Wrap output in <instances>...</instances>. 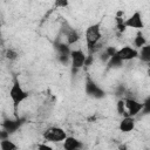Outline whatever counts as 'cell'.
Segmentation results:
<instances>
[{"mask_svg":"<svg viewBox=\"0 0 150 150\" xmlns=\"http://www.w3.org/2000/svg\"><path fill=\"white\" fill-rule=\"evenodd\" d=\"M84 39H86V45H87V50L88 55H94L95 52L100 48V41L102 39V33H101V23H94L88 26L84 33Z\"/></svg>","mask_w":150,"mask_h":150,"instance_id":"cell-1","label":"cell"},{"mask_svg":"<svg viewBox=\"0 0 150 150\" xmlns=\"http://www.w3.org/2000/svg\"><path fill=\"white\" fill-rule=\"evenodd\" d=\"M28 96H29V94L22 88V86L19 82V80L18 79H14L13 82H12V86L9 88V97H11V101L13 103V108H14V112L15 114L18 112L19 105L25 100H27Z\"/></svg>","mask_w":150,"mask_h":150,"instance_id":"cell-2","label":"cell"},{"mask_svg":"<svg viewBox=\"0 0 150 150\" xmlns=\"http://www.w3.org/2000/svg\"><path fill=\"white\" fill-rule=\"evenodd\" d=\"M42 137L47 142H50V143H60V142H63L68 137V135L64 131V129H62L60 127H49V128H47L43 131Z\"/></svg>","mask_w":150,"mask_h":150,"instance_id":"cell-3","label":"cell"},{"mask_svg":"<svg viewBox=\"0 0 150 150\" xmlns=\"http://www.w3.org/2000/svg\"><path fill=\"white\" fill-rule=\"evenodd\" d=\"M84 90H86V94L93 98H102L104 97L105 93L104 90L90 77V76H87L86 79V83H84Z\"/></svg>","mask_w":150,"mask_h":150,"instance_id":"cell-4","label":"cell"},{"mask_svg":"<svg viewBox=\"0 0 150 150\" xmlns=\"http://www.w3.org/2000/svg\"><path fill=\"white\" fill-rule=\"evenodd\" d=\"M87 55L83 53L82 49H73L70 53V64L73 70H79L86 66Z\"/></svg>","mask_w":150,"mask_h":150,"instance_id":"cell-5","label":"cell"},{"mask_svg":"<svg viewBox=\"0 0 150 150\" xmlns=\"http://www.w3.org/2000/svg\"><path fill=\"white\" fill-rule=\"evenodd\" d=\"M124 23L127 28H134L137 30H142L144 28V21L142 18V13L139 11L134 12L128 19H125Z\"/></svg>","mask_w":150,"mask_h":150,"instance_id":"cell-6","label":"cell"},{"mask_svg":"<svg viewBox=\"0 0 150 150\" xmlns=\"http://www.w3.org/2000/svg\"><path fill=\"white\" fill-rule=\"evenodd\" d=\"M124 102H125V108H127L128 115L130 117H135L136 115H138L139 112L143 111V107H144L143 102H138L134 97H124Z\"/></svg>","mask_w":150,"mask_h":150,"instance_id":"cell-7","label":"cell"},{"mask_svg":"<svg viewBox=\"0 0 150 150\" xmlns=\"http://www.w3.org/2000/svg\"><path fill=\"white\" fill-rule=\"evenodd\" d=\"M117 55L123 62H125L138 57V50L131 46H123L122 48L117 49Z\"/></svg>","mask_w":150,"mask_h":150,"instance_id":"cell-8","label":"cell"},{"mask_svg":"<svg viewBox=\"0 0 150 150\" xmlns=\"http://www.w3.org/2000/svg\"><path fill=\"white\" fill-rule=\"evenodd\" d=\"M22 123H23V120L22 118H19V117L16 120H7V121H5L2 123V128H4L5 131H7L11 135V134L15 132L21 127Z\"/></svg>","mask_w":150,"mask_h":150,"instance_id":"cell-9","label":"cell"},{"mask_svg":"<svg viewBox=\"0 0 150 150\" xmlns=\"http://www.w3.org/2000/svg\"><path fill=\"white\" fill-rule=\"evenodd\" d=\"M62 146H63V150H80V149H82L83 143L73 136H68L63 141Z\"/></svg>","mask_w":150,"mask_h":150,"instance_id":"cell-10","label":"cell"},{"mask_svg":"<svg viewBox=\"0 0 150 150\" xmlns=\"http://www.w3.org/2000/svg\"><path fill=\"white\" fill-rule=\"evenodd\" d=\"M135 124H136L135 117H130V116H128V117H122L118 128H120V130H121L122 132H125V134H127V132H131V131L135 129Z\"/></svg>","mask_w":150,"mask_h":150,"instance_id":"cell-11","label":"cell"},{"mask_svg":"<svg viewBox=\"0 0 150 150\" xmlns=\"http://www.w3.org/2000/svg\"><path fill=\"white\" fill-rule=\"evenodd\" d=\"M66 40H67V45H69V46H73V45H75V43H77L79 41H80V39H81V35H80V33L76 30V29H74V28H68L67 30H66Z\"/></svg>","mask_w":150,"mask_h":150,"instance_id":"cell-12","label":"cell"},{"mask_svg":"<svg viewBox=\"0 0 150 150\" xmlns=\"http://www.w3.org/2000/svg\"><path fill=\"white\" fill-rule=\"evenodd\" d=\"M56 50L59 56H70V53L73 49H70V46L66 42H57L56 43Z\"/></svg>","mask_w":150,"mask_h":150,"instance_id":"cell-13","label":"cell"},{"mask_svg":"<svg viewBox=\"0 0 150 150\" xmlns=\"http://www.w3.org/2000/svg\"><path fill=\"white\" fill-rule=\"evenodd\" d=\"M138 57L142 62L150 63V45H145L138 50Z\"/></svg>","mask_w":150,"mask_h":150,"instance_id":"cell-14","label":"cell"},{"mask_svg":"<svg viewBox=\"0 0 150 150\" xmlns=\"http://www.w3.org/2000/svg\"><path fill=\"white\" fill-rule=\"evenodd\" d=\"M145 45H146V39H145V36L143 35L142 30H138L137 34H136V36L134 38V46H135V48L141 49V48L144 47Z\"/></svg>","mask_w":150,"mask_h":150,"instance_id":"cell-15","label":"cell"},{"mask_svg":"<svg viewBox=\"0 0 150 150\" xmlns=\"http://www.w3.org/2000/svg\"><path fill=\"white\" fill-rule=\"evenodd\" d=\"M0 148H1V150H19L18 145L13 141H11L9 138L1 139L0 141Z\"/></svg>","mask_w":150,"mask_h":150,"instance_id":"cell-16","label":"cell"},{"mask_svg":"<svg viewBox=\"0 0 150 150\" xmlns=\"http://www.w3.org/2000/svg\"><path fill=\"white\" fill-rule=\"evenodd\" d=\"M116 109H117V112L122 116V117H128V111H127V108H125V102H124V98H118L117 101V104H116Z\"/></svg>","mask_w":150,"mask_h":150,"instance_id":"cell-17","label":"cell"},{"mask_svg":"<svg viewBox=\"0 0 150 150\" xmlns=\"http://www.w3.org/2000/svg\"><path fill=\"white\" fill-rule=\"evenodd\" d=\"M107 63H108V67H109V68H118V67H121V66L123 64V61L118 57V55H117V53H116L114 56H111V57L109 59V61H108Z\"/></svg>","mask_w":150,"mask_h":150,"instance_id":"cell-18","label":"cell"},{"mask_svg":"<svg viewBox=\"0 0 150 150\" xmlns=\"http://www.w3.org/2000/svg\"><path fill=\"white\" fill-rule=\"evenodd\" d=\"M5 57L7 60H9V61H14V60H16L19 57V53L14 48H7L5 50Z\"/></svg>","mask_w":150,"mask_h":150,"instance_id":"cell-19","label":"cell"},{"mask_svg":"<svg viewBox=\"0 0 150 150\" xmlns=\"http://www.w3.org/2000/svg\"><path fill=\"white\" fill-rule=\"evenodd\" d=\"M143 114H150V95L143 101Z\"/></svg>","mask_w":150,"mask_h":150,"instance_id":"cell-20","label":"cell"},{"mask_svg":"<svg viewBox=\"0 0 150 150\" xmlns=\"http://www.w3.org/2000/svg\"><path fill=\"white\" fill-rule=\"evenodd\" d=\"M103 52H104V53L107 54V56L110 59L111 56H114V55L117 53V49H116L115 47H107V48H105Z\"/></svg>","mask_w":150,"mask_h":150,"instance_id":"cell-21","label":"cell"},{"mask_svg":"<svg viewBox=\"0 0 150 150\" xmlns=\"http://www.w3.org/2000/svg\"><path fill=\"white\" fill-rule=\"evenodd\" d=\"M38 150H54L50 145H48L47 143H40L38 145Z\"/></svg>","mask_w":150,"mask_h":150,"instance_id":"cell-22","label":"cell"},{"mask_svg":"<svg viewBox=\"0 0 150 150\" xmlns=\"http://www.w3.org/2000/svg\"><path fill=\"white\" fill-rule=\"evenodd\" d=\"M55 6L56 7H67L68 6V2L67 1H56L55 2Z\"/></svg>","mask_w":150,"mask_h":150,"instance_id":"cell-23","label":"cell"},{"mask_svg":"<svg viewBox=\"0 0 150 150\" xmlns=\"http://www.w3.org/2000/svg\"><path fill=\"white\" fill-rule=\"evenodd\" d=\"M120 150H125V145H120Z\"/></svg>","mask_w":150,"mask_h":150,"instance_id":"cell-24","label":"cell"},{"mask_svg":"<svg viewBox=\"0 0 150 150\" xmlns=\"http://www.w3.org/2000/svg\"><path fill=\"white\" fill-rule=\"evenodd\" d=\"M146 74L150 76V66H149V68H148V71H146Z\"/></svg>","mask_w":150,"mask_h":150,"instance_id":"cell-25","label":"cell"},{"mask_svg":"<svg viewBox=\"0 0 150 150\" xmlns=\"http://www.w3.org/2000/svg\"><path fill=\"white\" fill-rule=\"evenodd\" d=\"M80 150H82V149H80Z\"/></svg>","mask_w":150,"mask_h":150,"instance_id":"cell-26","label":"cell"}]
</instances>
